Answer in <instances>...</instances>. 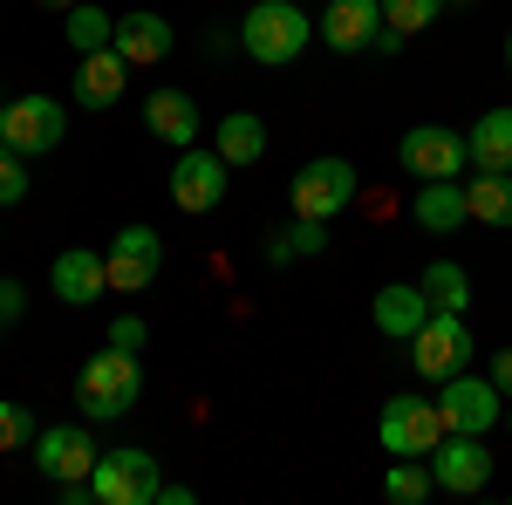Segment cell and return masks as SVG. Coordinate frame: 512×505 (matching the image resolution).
<instances>
[{
  "instance_id": "1",
  "label": "cell",
  "mask_w": 512,
  "mask_h": 505,
  "mask_svg": "<svg viewBox=\"0 0 512 505\" xmlns=\"http://www.w3.org/2000/svg\"><path fill=\"white\" fill-rule=\"evenodd\" d=\"M308 41H315V14H301L294 0H253V7L239 14V48H246L260 69L301 62Z\"/></svg>"
},
{
  "instance_id": "2",
  "label": "cell",
  "mask_w": 512,
  "mask_h": 505,
  "mask_svg": "<svg viewBox=\"0 0 512 505\" xmlns=\"http://www.w3.org/2000/svg\"><path fill=\"white\" fill-rule=\"evenodd\" d=\"M137 396H144V369H137V349H96L82 362L76 376V403L89 424H110V417H130L137 410Z\"/></svg>"
},
{
  "instance_id": "3",
  "label": "cell",
  "mask_w": 512,
  "mask_h": 505,
  "mask_svg": "<svg viewBox=\"0 0 512 505\" xmlns=\"http://www.w3.org/2000/svg\"><path fill=\"white\" fill-rule=\"evenodd\" d=\"M355 164L349 157H308L301 171H294V185H287V198H294V219H342L355 205Z\"/></svg>"
},
{
  "instance_id": "4",
  "label": "cell",
  "mask_w": 512,
  "mask_h": 505,
  "mask_svg": "<svg viewBox=\"0 0 512 505\" xmlns=\"http://www.w3.org/2000/svg\"><path fill=\"white\" fill-rule=\"evenodd\" d=\"M376 437H383L390 458H431L437 444H444V410H437V396H390L383 417H376Z\"/></svg>"
},
{
  "instance_id": "5",
  "label": "cell",
  "mask_w": 512,
  "mask_h": 505,
  "mask_svg": "<svg viewBox=\"0 0 512 505\" xmlns=\"http://www.w3.org/2000/svg\"><path fill=\"white\" fill-rule=\"evenodd\" d=\"M89 492H96V505H158V492H164L158 458H151V451H137V444L103 451L96 471H89Z\"/></svg>"
},
{
  "instance_id": "6",
  "label": "cell",
  "mask_w": 512,
  "mask_h": 505,
  "mask_svg": "<svg viewBox=\"0 0 512 505\" xmlns=\"http://www.w3.org/2000/svg\"><path fill=\"white\" fill-rule=\"evenodd\" d=\"M410 349V369L424 376V383H444V376H458V369H472V328H465V314H437L403 342Z\"/></svg>"
},
{
  "instance_id": "7",
  "label": "cell",
  "mask_w": 512,
  "mask_h": 505,
  "mask_svg": "<svg viewBox=\"0 0 512 505\" xmlns=\"http://www.w3.org/2000/svg\"><path fill=\"white\" fill-rule=\"evenodd\" d=\"M226 178H233V164H226L219 151L185 144V151H178V164H171V178H164V192H171V205H178L185 219H198V212H219Z\"/></svg>"
},
{
  "instance_id": "8",
  "label": "cell",
  "mask_w": 512,
  "mask_h": 505,
  "mask_svg": "<svg viewBox=\"0 0 512 505\" xmlns=\"http://www.w3.org/2000/svg\"><path fill=\"white\" fill-rule=\"evenodd\" d=\"M437 410H444V430H472V437H485V430L506 417V389L492 383V376L458 369V376L437 383Z\"/></svg>"
},
{
  "instance_id": "9",
  "label": "cell",
  "mask_w": 512,
  "mask_h": 505,
  "mask_svg": "<svg viewBox=\"0 0 512 505\" xmlns=\"http://www.w3.org/2000/svg\"><path fill=\"white\" fill-rule=\"evenodd\" d=\"M403 171L417 178V185H431V178H465L472 171V151H465V137L458 130H444V123H417V130H403Z\"/></svg>"
},
{
  "instance_id": "10",
  "label": "cell",
  "mask_w": 512,
  "mask_h": 505,
  "mask_svg": "<svg viewBox=\"0 0 512 505\" xmlns=\"http://www.w3.org/2000/svg\"><path fill=\"white\" fill-rule=\"evenodd\" d=\"M28 458H35V471L48 478V485H82L103 451H96V437H89L82 424H48V430H35Z\"/></svg>"
},
{
  "instance_id": "11",
  "label": "cell",
  "mask_w": 512,
  "mask_h": 505,
  "mask_svg": "<svg viewBox=\"0 0 512 505\" xmlns=\"http://www.w3.org/2000/svg\"><path fill=\"white\" fill-rule=\"evenodd\" d=\"M62 130H69V110L55 96H14L0 110V144H14L21 157H48L62 144Z\"/></svg>"
},
{
  "instance_id": "12",
  "label": "cell",
  "mask_w": 512,
  "mask_h": 505,
  "mask_svg": "<svg viewBox=\"0 0 512 505\" xmlns=\"http://www.w3.org/2000/svg\"><path fill=\"white\" fill-rule=\"evenodd\" d=\"M431 478H437V492H451V499L485 492V485H492V451H485V437L444 430V444L431 451Z\"/></svg>"
},
{
  "instance_id": "13",
  "label": "cell",
  "mask_w": 512,
  "mask_h": 505,
  "mask_svg": "<svg viewBox=\"0 0 512 505\" xmlns=\"http://www.w3.org/2000/svg\"><path fill=\"white\" fill-rule=\"evenodd\" d=\"M103 267H110V294H144L164 273V239L151 226H123L103 253Z\"/></svg>"
},
{
  "instance_id": "14",
  "label": "cell",
  "mask_w": 512,
  "mask_h": 505,
  "mask_svg": "<svg viewBox=\"0 0 512 505\" xmlns=\"http://www.w3.org/2000/svg\"><path fill=\"white\" fill-rule=\"evenodd\" d=\"M315 35L335 48V55H362L383 35V0H328V14L315 21Z\"/></svg>"
},
{
  "instance_id": "15",
  "label": "cell",
  "mask_w": 512,
  "mask_h": 505,
  "mask_svg": "<svg viewBox=\"0 0 512 505\" xmlns=\"http://www.w3.org/2000/svg\"><path fill=\"white\" fill-rule=\"evenodd\" d=\"M48 287H55V301L89 308V301H103V294H110V267H103V253H96V246H69V253H55Z\"/></svg>"
},
{
  "instance_id": "16",
  "label": "cell",
  "mask_w": 512,
  "mask_h": 505,
  "mask_svg": "<svg viewBox=\"0 0 512 505\" xmlns=\"http://www.w3.org/2000/svg\"><path fill=\"white\" fill-rule=\"evenodd\" d=\"M144 130H151L158 144H171V151H185V144L205 137V117H198V103L185 89H151V96H144Z\"/></svg>"
},
{
  "instance_id": "17",
  "label": "cell",
  "mask_w": 512,
  "mask_h": 505,
  "mask_svg": "<svg viewBox=\"0 0 512 505\" xmlns=\"http://www.w3.org/2000/svg\"><path fill=\"white\" fill-rule=\"evenodd\" d=\"M117 48L130 69H151V62H164L171 48H178V35H171V21L164 14H151V7H137V14H117Z\"/></svg>"
},
{
  "instance_id": "18",
  "label": "cell",
  "mask_w": 512,
  "mask_h": 505,
  "mask_svg": "<svg viewBox=\"0 0 512 505\" xmlns=\"http://www.w3.org/2000/svg\"><path fill=\"white\" fill-rule=\"evenodd\" d=\"M123 89H130V62H123L117 48L76 55V103H82V110H117Z\"/></svg>"
},
{
  "instance_id": "19",
  "label": "cell",
  "mask_w": 512,
  "mask_h": 505,
  "mask_svg": "<svg viewBox=\"0 0 512 505\" xmlns=\"http://www.w3.org/2000/svg\"><path fill=\"white\" fill-rule=\"evenodd\" d=\"M369 321H376V335H390V342H410V335L431 321V294H424L417 280H410V287L396 280V287H383V294L369 301Z\"/></svg>"
},
{
  "instance_id": "20",
  "label": "cell",
  "mask_w": 512,
  "mask_h": 505,
  "mask_svg": "<svg viewBox=\"0 0 512 505\" xmlns=\"http://www.w3.org/2000/svg\"><path fill=\"white\" fill-rule=\"evenodd\" d=\"M410 219H417L424 233H458V226L472 219V212H465V178H431V185H417Z\"/></svg>"
},
{
  "instance_id": "21",
  "label": "cell",
  "mask_w": 512,
  "mask_h": 505,
  "mask_svg": "<svg viewBox=\"0 0 512 505\" xmlns=\"http://www.w3.org/2000/svg\"><path fill=\"white\" fill-rule=\"evenodd\" d=\"M212 151L226 157L233 171L260 164V157H267V123L253 117V110H233V117H219V130H212Z\"/></svg>"
},
{
  "instance_id": "22",
  "label": "cell",
  "mask_w": 512,
  "mask_h": 505,
  "mask_svg": "<svg viewBox=\"0 0 512 505\" xmlns=\"http://www.w3.org/2000/svg\"><path fill=\"white\" fill-rule=\"evenodd\" d=\"M465 151H472V171H512V110H485L465 130Z\"/></svg>"
},
{
  "instance_id": "23",
  "label": "cell",
  "mask_w": 512,
  "mask_h": 505,
  "mask_svg": "<svg viewBox=\"0 0 512 505\" xmlns=\"http://www.w3.org/2000/svg\"><path fill=\"white\" fill-rule=\"evenodd\" d=\"M465 212L478 226H512V171H465Z\"/></svg>"
},
{
  "instance_id": "24",
  "label": "cell",
  "mask_w": 512,
  "mask_h": 505,
  "mask_svg": "<svg viewBox=\"0 0 512 505\" xmlns=\"http://www.w3.org/2000/svg\"><path fill=\"white\" fill-rule=\"evenodd\" d=\"M417 287L431 294V308H437V314H465V308H472V273L458 267V260H431Z\"/></svg>"
},
{
  "instance_id": "25",
  "label": "cell",
  "mask_w": 512,
  "mask_h": 505,
  "mask_svg": "<svg viewBox=\"0 0 512 505\" xmlns=\"http://www.w3.org/2000/svg\"><path fill=\"white\" fill-rule=\"evenodd\" d=\"M62 35H69V48H76V55H96V48H110V41H117V14H103L96 0H82V7H69Z\"/></svg>"
},
{
  "instance_id": "26",
  "label": "cell",
  "mask_w": 512,
  "mask_h": 505,
  "mask_svg": "<svg viewBox=\"0 0 512 505\" xmlns=\"http://www.w3.org/2000/svg\"><path fill=\"white\" fill-rule=\"evenodd\" d=\"M315 253H328V226H321V219H294L287 233L267 239V260H274V267H287V260H315Z\"/></svg>"
},
{
  "instance_id": "27",
  "label": "cell",
  "mask_w": 512,
  "mask_h": 505,
  "mask_svg": "<svg viewBox=\"0 0 512 505\" xmlns=\"http://www.w3.org/2000/svg\"><path fill=\"white\" fill-rule=\"evenodd\" d=\"M431 492H437L431 458H396L390 478H383V499H390V505H424Z\"/></svg>"
},
{
  "instance_id": "28",
  "label": "cell",
  "mask_w": 512,
  "mask_h": 505,
  "mask_svg": "<svg viewBox=\"0 0 512 505\" xmlns=\"http://www.w3.org/2000/svg\"><path fill=\"white\" fill-rule=\"evenodd\" d=\"M437 14H444V0H383V28L396 35H424Z\"/></svg>"
},
{
  "instance_id": "29",
  "label": "cell",
  "mask_w": 512,
  "mask_h": 505,
  "mask_svg": "<svg viewBox=\"0 0 512 505\" xmlns=\"http://www.w3.org/2000/svg\"><path fill=\"white\" fill-rule=\"evenodd\" d=\"M28 444H35L28 403H0V458H14V451H28Z\"/></svg>"
},
{
  "instance_id": "30",
  "label": "cell",
  "mask_w": 512,
  "mask_h": 505,
  "mask_svg": "<svg viewBox=\"0 0 512 505\" xmlns=\"http://www.w3.org/2000/svg\"><path fill=\"white\" fill-rule=\"evenodd\" d=\"M21 198H28V157L0 144V205H21Z\"/></svg>"
},
{
  "instance_id": "31",
  "label": "cell",
  "mask_w": 512,
  "mask_h": 505,
  "mask_svg": "<svg viewBox=\"0 0 512 505\" xmlns=\"http://www.w3.org/2000/svg\"><path fill=\"white\" fill-rule=\"evenodd\" d=\"M21 314H28V294H21V280H7V273H0V328H14Z\"/></svg>"
},
{
  "instance_id": "32",
  "label": "cell",
  "mask_w": 512,
  "mask_h": 505,
  "mask_svg": "<svg viewBox=\"0 0 512 505\" xmlns=\"http://www.w3.org/2000/svg\"><path fill=\"white\" fill-rule=\"evenodd\" d=\"M144 335H151V328H144L137 314H117V321H110V342H117V349H144Z\"/></svg>"
},
{
  "instance_id": "33",
  "label": "cell",
  "mask_w": 512,
  "mask_h": 505,
  "mask_svg": "<svg viewBox=\"0 0 512 505\" xmlns=\"http://www.w3.org/2000/svg\"><path fill=\"white\" fill-rule=\"evenodd\" d=\"M485 376H492V383H499V389L512 396V349H499V355H492V369H485Z\"/></svg>"
},
{
  "instance_id": "34",
  "label": "cell",
  "mask_w": 512,
  "mask_h": 505,
  "mask_svg": "<svg viewBox=\"0 0 512 505\" xmlns=\"http://www.w3.org/2000/svg\"><path fill=\"white\" fill-rule=\"evenodd\" d=\"M41 7H55V14H69V7H82V0H41Z\"/></svg>"
},
{
  "instance_id": "35",
  "label": "cell",
  "mask_w": 512,
  "mask_h": 505,
  "mask_svg": "<svg viewBox=\"0 0 512 505\" xmlns=\"http://www.w3.org/2000/svg\"><path fill=\"white\" fill-rule=\"evenodd\" d=\"M506 69H512V35H506Z\"/></svg>"
},
{
  "instance_id": "36",
  "label": "cell",
  "mask_w": 512,
  "mask_h": 505,
  "mask_svg": "<svg viewBox=\"0 0 512 505\" xmlns=\"http://www.w3.org/2000/svg\"><path fill=\"white\" fill-rule=\"evenodd\" d=\"M444 7H465V0H444Z\"/></svg>"
}]
</instances>
